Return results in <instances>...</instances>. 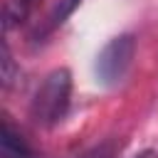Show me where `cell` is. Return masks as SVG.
Listing matches in <instances>:
<instances>
[{
    "label": "cell",
    "instance_id": "3957f363",
    "mask_svg": "<svg viewBox=\"0 0 158 158\" xmlns=\"http://www.w3.org/2000/svg\"><path fill=\"white\" fill-rule=\"evenodd\" d=\"M2 158H32V151L27 148L22 136L12 131L7 121L2 126Z\"/></svg>",
    "mask_w": 158,
    "mask_h": 158
},
{
    "label": "cell",
    "instance_id": "277c9868",
    "mask_svg": "<svg viewBox=\"0 0 158 158\" xmlns=\"http://www.w3.org/2000/svg\"><path fill=\"white\" fill-rule=\"evenodd\" d=\"M32 5H35V0H10V2H7V25L22 22V20L30 15Z\"/></svg>",
    "mask_w": 158,
    "mask_h": 158
},
{
    "label": "cell",
    "instance_id": "7a4b0ae2",
    "mask_svg": "<svg viewBox=\"0 0 158 158\" xmlns=\"http://www.w3.org/2000/svg\"><path fill=\"white\" fill-rule=\"evenodd\" d=\"M133 54H136V40L131 35H121V37H114L101 52H99V59H96V72H99V79L104 84H118L131 62H133Z\"/></svg>",
    "mask_w": 158,
    "mask_h": 158
},
{
    "label": "cell",
    "instance_id": "5b68a950",
    "mask_svg": "<svg viewBox=\"0 0 158 158\" xmlns=\"http://www.w3.org/2000/svg\"><path fill=\"white\" fill-rule=\"evenodd\" d=\"M79 2L81 0H59L57 5H54V10H52V15H49V25L52 27H57V25H62L77 7H79Z\"/></svg>",
    "mask_w": 158,
    "mask_h": 158
},
{
    "label": "cell",
    "instance_id": "6da1fadb",
    "mask_svg": "<svg viewBox=\"0 0 158 158\" xmlns=\"http://www.w3.org/2000/svg\"><path fill=\"white\" fill-rule=\"evenodd\" d=\"M69 94H72V74L69 69H54L47 74V79L42 81V86L37 89L32 106H30V116L35 123L40 126H52L57 123L67 106H69Z\"/></svg>",
    "mask_w": 158,
    "mask_h": 158
}]
</instances>
